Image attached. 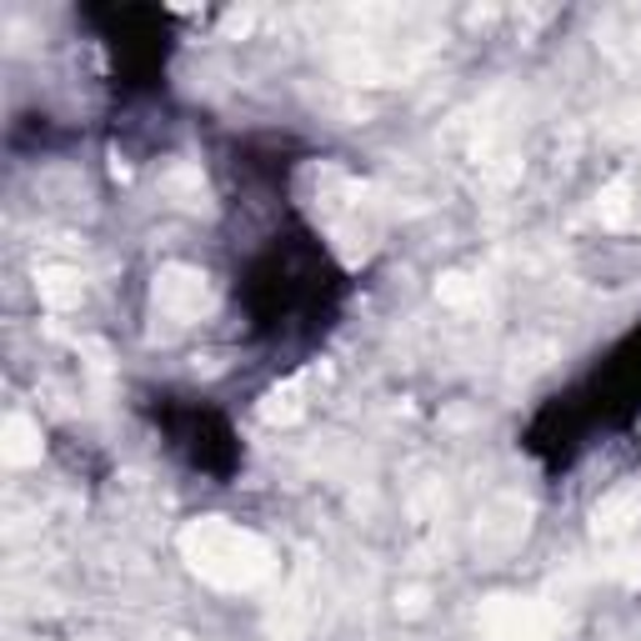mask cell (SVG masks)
<instances>
[{
    "label": "cell",
    "mask_w": 641,
    "mask_h": 641,
    "mask_svg": "<svg viewBox=\"0 0 641 641\" xmlns=\"http://www.w3.org/2000/svg\"><path fill=\"white\" fill-rule=\"evenodd\" d=\"M637 516H641V491L637 486H621V491H612L597 507V531H627Z\"/></svg>",
    "instance_id": "obj_2"
},
{
    "label": "cell",
    "mask_w": 641,
    "mask_h": 641,
    "mask_svg": "<svg viewBox=\"0 0 641 641\" xmlns=\"http://www.w3.org/2000/svg\"><path fill=\"white\" fill-rule=\"evenodd\" d=\"M40 296H46L51 306H70V302H80V275H76V271H61V266L40 271Z\"/></svg>",
    "instance_id": "obj_4"
},
{
    "label": "cell",
    "mask_w": 641,
    "mask_h": 641,
    "mask_svg": "<svg viewBox=\"0 0 641 641\" xmlns=\"http://www.w3.org/2000/svg\"><path fill=\"white\" fill-rule=\"evenodd\" d=\"M185 551L196 562L201 576L221 581V587H251L256 576H266V547L241 526L226 522H201L185 531Z\"/></svg>",
    "instance_id": "obj_1"
},
{
    "label": "cell",
    "mask_w": 641,
    "mask_h": 641,
    "mask_svg": "<svg viewBox=\"0 0 641 641\" xmlns=\"http://www.w3.org/2000/svg\"><path fill=\"white\" fill-rule=\"evenodd\" d=\"M36 457H40V432L26 416H11V426H5V461H11V466H26V461H36Z\"/></svg>",
    "instance_id": "obj_3"
}]
</instances>
